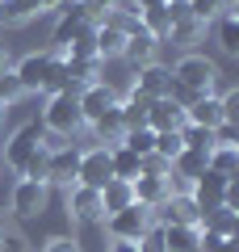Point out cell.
<instances>
[{"instance_id": "cell-1", "label": "cell", "mask_w": 239, "mask_h": 252, "mask_svg": "<svg viewBox=\"0 0 239 252\" xmlns=\"http://www.w3.org/2000/svg\"><path fill=\"white\" fill-rule=\"evenodd\" d=\"M168 72H172V80L185 93H193V97H210L214 84H218V63L206 59V55H180L177 67H168Z\"/></svg>"}, {"instance_id": "cell-2", "label": "cell", "mask_w": 239, "mask_h": 252, "mask_svg": "<svg viewBox=\"0 0 239 252\" xmlns=\"http://www.w3.org/2000/svg\"><path fill=\"white\" fill-rule=\"evenodd\" d=\"M80 126H84V118H80L76 93H55V97H46V109H42V130L46 135H55V139L67 143Z\"/></svg>"}, {"instance_id": "cell-3", "label": "cell", "mask_w": 239, "mask_h": 252, "mask_svg": "<svg viewBox=\"0 0 239 252\" xmlns=\"http://www.w3.org/2000/svg\"><path fill=\"white\" fill-rule=\"evenodd\" d=\"M151 227H155V219H151V210L139 206V202H130V206L118 210V215H105V231L114 235V240H122V244H139Z\"/></svg>"}, {"instance_id": "cell-4", "label": "cell", "mask_w": 239, "mask_h": 252, "mask_svg": "<svg viewBox=\"0 0 239 252\" xmlns=\"http://www.w3.org/2000/svg\"><path fill=\"white\" fill-rule=\"evenodd\" d=\"M42 139H46L42 122H26V126H17V130L9 135V143H4V164H9V168H21V164H26L30 156L42 147Z\"/></svg>"}, {"instance_id": "cell-5", "label": "cell", "mask_w": 239, "mask_h": 252, "mask_svg": "<svg viewBox=\"0 0 239 252\" xmlns=\"http://www.w3.org/2000/svg\"><path fill=\"white\" fill-rule=\"evenodd\" d=\"M55 59H59L55 51H34V55H26V59L13 67V72H17V80H21V89H26V93H42L46 80H51Z\"/></svg>"}, {"instance_id": "cell-6", "label": "cell", "mask_w": 239, "mask_h": 252, "mask_svg": "<svg viewBox=\"0 0 239 252\" xmlns=\"http://www.w3.org/2000/svg\"><path fill=\"white\" fill-rule=\"evenodd\" d=\"M76 101H80V118H84V126H92L97 118H105L109 109L118 105V93H114V84L97 80V84H89V89H80Z\"/></svg>"}, {"instance_id": "cell-7", "label": "cell", "mask_w": 239, "mask_h": 252, "mask_svg": "<svg viewBox=\"0 0 239 252\" xmlns=\"http://www.w3.org/2000/svg\"><path fill=\"white\" fill-rule=\"evenodd\" d=\"M109 181H114V168H109V152H105V147H89V152H80V172H76V185L105 189Z\"/></svg>"}, {"instance_id": "cell-8", "label": "cell", "mask_w": 239, "mask_h": 252, "mask_svg": "<svg viewBox=\"0 0 239 252\" xmlns=\"http://www.w3.org/2000/svg\"><path fill=\"white\" fill-rule=\"evenodd\" d=\"M151 219H159V227H168V223L202 227V210L193 206V198H189V193H172V198H164L155 210H151Z\"/></svg>"}, {"instance_id": "cell-9", "label": "cell", "mask_w": 239, "mask_h": 252, "mask_svg": "<svg viewBox=\"0 0 239 252\" xmlns=\"http://www.w3.org/2000/svg\"><path fill=\"white\" fill-rule=\"evenodd\" d=\"M67 215L76 219V223H101V219H105V206H101V189L71 185V189H67Z\"/></svg>"}, {"instance_id": "cell-10", "label": "cell", "mask_w": 239, "mask_h": 252, "mask_svg": "<svg viewBox=\"0 0 239 252\" xmlns=\"http://www.w3.org/2000/svg\"><path fill=\"white\" fill-rule=\"evenodd\" d=\"M76 172H80V152L71 143H63V147H55V152H46V185H76Z\"/></svg>"}, {"instance_id": "cell-11", "label": "cell", "mask_w": 239, "mask_h": 252, "mask_svg": "<svg viewBox=\"0 0 239 252\" xmlns=\"http://www.w3.org/2000/svg\"><path fill=\"white\" fill-rule=\"evenodd\" d=\"M42 210H46V185L21 177L17 185H13V215L17 219H34V215H42Z\"/></svg>"}, {"instance_id": "cell-12", "label": "cell", "mask_w": 239, "mask_h": 252, "mask_svg": "<svg viewBox=\"0 0 239 252\" xmlns=\"http://www.w3.org/2000/svg\"><path fill=\"white\" fill-rule=\"evenodd\" d=\"M168 84H172V72L164 67V63H143V67H134V93H143V97L159 101V97H168Z\"/></svg>"}, {"instance_id": "cell-13", "label": "cell", "mask_w": 239, "mask_h": 252, "mask_svg": "<svg viewBox=\"0 0 239 252\" xmlns=\"http://www.w3.org/2000/svg\"><path fill=\"white\" fill-rule=\"evenodd\" d=\"M185 126V105H177L172 97H159V101H151V109H147V130H180Z\"/></svg>"}, {"instance_id": "cell-14", "label": "cell", "mask_w": 239, "mask_h": 252, "mask_svg": "<svg viewBox=\"0 0 239 252\" xmlns=\"http://www.w3.org/2000/svg\"><path fill=\"white\" fill-rule=\"evenodd\" d=\"M185 122L189 126H206V130H214V126L218 122H227V118H222V101L214 97H197V101H189L185 105Z\"/></svg>"}, {"instance_id": "cell-15", "label": "cell", "mask_w": 239, "mask_h": 252, "mask_svg": "<svg viewBox=\"0 0 239 252\" xmlns=\"http://www.w3.org/2000/svg\"><path fill=\"white\" fill-rule=\"evenodd\" d=\"M155 46H159V42H155V38H151L147 30L139 26V30H134V34L122 42V59L130 63V67H143V63H155Z\"/></svg>"}, {"instance_id": "cell-16", "label": "cell", "mask_w": 239, "mask_h": 252, "mask_svg": "<svg viewBox=\"0 0 239 252\" xmlns=\"http://www.w3.org/2000/svg\"><path fill=\"white\" fill-rule=\"evenodd\" d=\"M159 240H164L168 252H189V248H197V240H202V227L168 223V227H159Z\"/></svg>"}, {"instance_id": "cell-17", "label": "cell", "mask_w": 239, "mask_h": 252, "mask_svg": "<svg viewBox=\"0 0 239 252\" xmlns=\"http://www.w3.org/2000/svg\"><path fill=\"white\" fill-rule=\"evenodd\" d=\"M92 135H97V143L105 147V152H109V147H118V143L126 139V126H122V114H118V105L109 109L105 118H97V122H92Z\"/></svg>"}, {"instance_id": "cell-18", "label": "cell", "mask_w": 239, "mask_h": 252, "mask_svg": "<svg viewBox=\"0 0 239 252\" xmlns=\"http://www.w3.org/2000/svg\"><path fill=\"white\" fill-rule=\"evenodd\" d=\"M130 189H134V202H139V206H147V210H155L159 202L168 198V185H164L159 177H134Z\"/></svg>"}, {"instance_id": "cell-19", "label": "cell", "mask_w": 239, "mask_h": 252, "mask_svg": "<svg viewBox=\"0 0 239 252\" xmlns=\"http://www.w3.org/2000/svg\"><path fill=\"white\" fill-rule=\"evenodd\" d=\"M206 168H210V152H189V147H180V156L172 160V172H177V177H185L189 185H193Z\"/></svg>"}, {"instance_id": "cell-20", "label": "cell", "mask_w": 239, "mask_h": 252, "mask_svg": "<svg viewBox=\"0 0 239 252\" xmlns=\"http://www.w3.org/2000/svg\"><path fill=\"white\" fill-rule=\"evenodd\" d=\"M202 231H210V235H239V210H227V206H218V210H210V215H202Z\"/></svg>"}, {"instance_id": "cell-21", "label": "cell", "mask_w": 239, "mask_h": 252, "mask_svg": "<svg viewBox=\"0 0 239 252\" xmlns=\"http://www.w3.org/2000/svg\"><path fill=\"white\" fill-rule=\"evenodd\" d=\"M134 202V189H130V181H109L105 189H101V206H105V215H118V210H126Z\"/></svg>"}, {"instance_id": "cell-22", "label": "cell", "mask_w": 239, "mask_h": 252, "mask_svg": "<svg viewBox=\"0 0 239 252\" xmlns=\"http://www.w3.org/2000/svg\"><path fill=\"white\" fill-rule=\"evenodd\" d=\"M38 13V0H0V26H26Z\"/></svg>"}, {"instance_id": "cell-23", "label": "cell", "mask_w": 239, "mask_h": 252, "mask_svg": "<svg viewBox=\"0 0 239 252\" xmlns=\"http://www.w3.org/2000/svg\"><path fill=\"white\" fill-rule=\"evenodd\" d=\"M214 21H218V46H222V55H239V13L235 9H222Z\"/></svg>"}, {"instance_id": "cell-24", "label": "cell", "mask_w": 239, "mask_h": 252, "mask_svg": "<svg viewBox=\"0 0 239 252\" xmlns=\"http://www.w3.org/2000/svg\"><path fill=\"white\" fill-rule=\"evenodd\" d=\"M122 42H126V38L118 34V30H109V26L92 30V46H97V59L101 63H105V59H122Z\"/></svg>"}, {"instance_id": "cell-25", "label": "cell", "mask_w": 239, "mask_h": 252, "mask_svg": "<svg viewBox=\"0 0 239 252\" xmlns=\"http://www.w3.org/2000/svg\"><path fill=\"white\" fill-rule=\"evenodd\" d=\"M109 168H114V177L118 181H134L139 177V156L130 152V147H109Z\"/></svg>"}, {"instance_id": "cell-26", "label": "cell", "mask_w": 239, "mask_h": 252, "mask_svg": "<svg viewBox=\"0 0 239 252\" xmlns=\"http://www.w3.org/2000/svg\"><path fill=\"white\" fill-rule=\"evenodd\" d=\"M210 172H218V177H239V147H214L210 152Z\"/></svg>"}, {"instance_id": "cell-27", "label": "cell", "mask_w": 239, "mask_h": 252, "mask_svg": "<svg viewBox=\"0 0 239 252\" xmlns=\"http://www.w3.org/2000/svg\"><path fill=\"white\" fill-rule=\"evenodd\" d=\"M122 147H130V152L143 160V156H151V152H155V130H147V126H139V130H126Z\"/></svg>"}, {"instance_id": "cell-28", "label": "cell", "mask_w": 239, "mask_h": 252, "mask_svg": "<svg viewBox=\"0 0 239 252\" xmlns=\"http://www.w3.org/2000/svg\"><path fill=\"white\" fill-rule=\"evenodd\" d=\"M139 26L147 30L155 42H159V38H168V30H172L168 17H164V4H159V9H143V13H139Z\"/></svg>"}, {"instance_id": "cell-29", "label": "cell", "mask_w": 239, "mask_h": 252, "mask_svg": "<svg viewBox=\"0 0 239 252\" xmlns=\"http://www.w3.org/2000/svg\"><path fill=\"white\" fill-rule=\"evenodd\" d=\"M21 97H26V89H21L17 72H13V67H4V72H0V109L13 105V101H21Z\"/></svg>"}, {"instance_id": "cell-30", "label": "cell", "mask_w": 239, "mask_h": 252, "mask_svg": "<svg viewBox=\"0 0 239 252\" xmlns=\"http://www.w3.org/2000/svg\"><path fill=\"white\" fill-rule=\"evenodd\" d=\"M218 13H222V4H218V0H189V17H193L202 30L210 26V21L218 17Z\"/></svg>"}, {"instance_id": "cell-31", "label": "cell", "mask_w": 239, "mask_h": 252, "mask_svg": "<svg viewBox=\"0 0 239 252\" xmlns=\"http://www.w3.org/2000/svg\"><path fill=\"white\" fill-rule=\"evenodd\" d=\"M155 156H164V160H177L180 156V130H159L155 135Z\"/></svg>"}, {"instance_id": "cell-32", "label": "cell", "mask_w": 239, "mask_h": 252, "mask_svg": "<svg viewBox=\"0 0 239 252\" xmlns=\"http://www.w3.org/2000/svg\"><path fill=\"white\" fill-rule=\"evenodd\" d=\"M17 172H21V177H26V181H42V185H46V147H38V152L30 156V160L21 164Z\"/></svg>"}, {"instance_id": "cell-33", "label": "cell", "mask_w": 239, "mask_h": 252, "mask_svg": "<svg viewBox=\"0 0 239 252\" xmlns=\"http://www.w3.org/2000/svg\"><path fill=\"white\" fill-rule=\"evenodd\" d=\"M168 172H172V164L164 160V156H155V152H151V156H143V160H139V177H159V181H164Z\"/></svg>"}, {"instance_id": "cell-34", "label": "cell", "mask_w": 239, "mask_h": 252, "mask_svg": "<svg viewBox=\"0 0 239 252\" xmlns=\"http://www.w3.org/2000/svg\"><path fill=\"white\" fill-rule=\"evenodd\" d=\"M197 34H202V26H197L193 17H189V21H177V26L168 30V38H172V42H180V46H189Z\"/></svg>"}, {"instance_id": "cell-35", "label": "cell", "mask_w": 239, "mask_h": 252, "mask_svg": "<svg viewBox=\"0 0 239 252\" xmlns=\"http://www.w3.org/2000/svg\"><path fill=\"white\" fill-rule=\"evenodd\" d=\"M63 59H97V46H92V34H84V38H76V42L63 51Z\"/></svg>"}, {"instance_id": "cell-36", "label": "cell", "mask_w": 239, "mask_h": 252, "mask_svg": "<svg viewBox=\"0 0 239 252\" xmlns=\"http://www.w3.org/2000/svg\"><path fill=\"white\" fill-rule=\"evenodd\" d=\"M214 147H239L235 122H218V126H214Z\"/></svg>"}, {"instance_id": "cell-37", "label": "cell", "mask_w": 239, "mask_h": 252, "mask_svg": "<svg viewBox=\"0 0 239 252\" xmlns=\"http://www.w3.org/2000/svg\"><path fill=\"white\" fill-rule=\"evenodd\" d=\"M164 17H168V26L189 21V0H164Z\"/></svg>"}, {"instance_id": "cell-38", "label": "cell", "mask_w": 239, "mask_h": 252, "mask_svg": "<svg viewBox=\"0 0 239 252\" xmlns=\"http://www.w3.org/2000/svg\"><path fill=\"white\" fill-rule=\"evenodd\" d=\"M134 248H139V252H164V240H159V227H151V231L143 235V240L134 244Z\"/></svg>"}, {"instance_id": "cell-39", "label": "cell", "mask_w": 239, "mask_h": 252, "mask_svg": "<svg viewBox=\"0 0 239 252\" xmlns=\"http://www.w3.org/2000/svg\"><path fill=\"white\" fill-rule=\"evenodd\" d=\"M42 252H80V248H76V240H67V235H55V240L42 244Z\"/></svg>"}, {"instance_id": "cell-40", "label": "cell", "mask_w": 239, "mask_h": 252, "mask_svg": "<svg viewBox=\"0 0 239 252\" xmlns=\"http://www.w3.org/2000/svg\"><path fill=\"white\" fill-rule=\"evenodd\" d=\"M0 252H30V244L21 240V235H13V231H4V240H0Z\"/></svg>"}, {"instance_id": "cell-41", "label": "cell", "mask_w": 239, "mask_h": 252, "mask_svg": "<svg viewBox=\"0 0 239 252\" xmlns=\"http://www.w3.org/2000/svg\"><path fill=\"white\" fill-rule=\"evenodd\" d=\"M159 4H164V0H134V9H139V13L143 9H159Z\"/></svg>"}, {"instance_id": "cell-42", "label": "cell", "mask_w": 239, "mask_h": 252, "mask_svg": "<svg viewBox=\"0 0 239 252\" xmlns=\"http://www.w3.org/2000/svg\"><path fill=\"white\" fill-rule=\"evenodd\" d=\"M89 4H97L101 13H109V9H118V0H89Z\"/></svg>"}, {"instance_id": "cell-43", "label": "cell", "mask_w": 239, "mask_h": 252, "mask_svg": "<svg viewBox=\"0 0 239 252\" xmlns=\"http://www.w3.org/2000/svg\"><path fill=\"white\" fill-rule=\"evenodd\" d=\"M109 252H139V248H134V244H122V240H114V248H109Z\"/></svg>"}, {"instance_id": "cell-44", "label": "cell", "mask_w": 239, "mask_h": 252, "mask_svg": "<svg viewBox=\"0 0 239 252\" xmlns=\"http://www.w3.org/2000/svg\"><path fill=\"white\" fill-rule=\"evenodd\" d=\"M4 67H9V51H4V46H0V72H4Z\"/></svg>"}, {"instance_id": "cell-45", "label": "cell", "mask_w": 239, "mask_h": 252, "mask_svg": "<svg viewBox=\"0 0 239 252\" xmlns=\"http://www.w3.org/2000/svg\"><path fill=\"white\" fill-rule=\"evenodd\" d=\"M218 4H222V9H235V4H239V0H218Z\"/></svg>"}, {"instance_id": "cell-46", "label": "cell", "mask_w": 239, "mask_h": 252, "mask_svg": "<svg viewBox=\"0 0 239 252\" xmlns=\"http://www.w3.org/2000/svg\"><path fill=\"white\" fill-rule=\"evenodd\" d=\"M0 240H4V227H0Z\"/></svg>"}, {"instance_id": "cell-47", "label": "cell", "mask_w": 239, "mask_h": 252, "mask_svg": "<svg viewBox=\"0 0 239 252\" xmlns=\"http://www.w3.org/2000/svg\"><path fill=\"white\" fill-rule=\"evenodd\" d=\"M164 252H168V248H164Z\"/></svg>"}]
</instances>
